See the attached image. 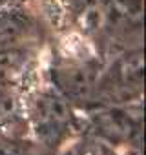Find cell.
Instances as JSON below:
<instances>
[{
	"instance_id": "6da1fadb",
	"label": "cell",
	"mask_w": 146,
	"mask_h": 155,
	"mask_svg": "<svg viewBox=\"0 0 146 155\" xmlns=\"http://www.w3.org/2000/svg\"><path fill=\"white\" fill-rule=\"evenodd\" d=\"M31 122L40 144L57 146L73 128V113L68 99L53 91L40 93L31 106Z\"/></svg>"
},
{
	"instance_id": "7a4b0ae2",
	"label": "cell",
	"mask_w": 146,
	"mask_h": 155,
	"mask_svg": "<svg viewBox=\"0 0 146 155\" xmlns=\"http://www.w3.org/2000/svg\"><path fill=\"white\" fill-rule=\"evenodd\" d=\"M53 81L66 99L84 101L95 88V69L86 62H62L53 69Z\"/></svg>"
},
{
	"instance_id": "3957f363",
	"label": "cell",
	"mask_w": 146,
	"mask_h": 155,
	"mask_svg": "<svg viewBox=\"0 0 146 155\" xmlns=\"http://www.w3.org/2000/svg\"><path fill=\"white\" fill-rule=\"evenodd\" d=\"M29 28L26 18L11 13L0 15V51L11 49V48H22L28 38Z\"/></svg>"
},
{
	"instance_id": "277c9868",
	"label": "cell",
	"mask_w": 146,
	"mask_h": 155,
	"mask_svg": "<svg viewBox=\"0 0 146 155\" xmlns=\"http://www.w3.org/2000/svg\"><path fill=\"white\" fill-rule=\"evenodd\" d=\"M29 62V51L22 48H11L0 51V82L13 81L22 75Z\"/></svg>"
},
{
	"instance_id": "5b68a950",
	"label": "cell",
	"mask_w": 146,
	"mask_h": 155,
	"mask_svg": "<svg viewBox=\"0 0 146 155\" xmlns=\"http://www.w3.org/2000/svg\"><path fill=\"white\" fill-rule=\"evenodd\" d=\"M106 11L117 20H130L137 22L141 18L142 2L141 0H101Z\"/></svg>"
},
{
	"instance_id": "8992f818",
	"label": "cell",
	"mask_w": 146,
	"mask_h": 155,
	"mask_svg": "<svg viewBox=\"0 0 146 155\" xmlns=\"http://www.w3.org/2000/svg\"><path fill=\"white\" fill-rule=\"evenodd\" d=\"M17 115V99L9 88L0 82V126L8 124Z\"/></svg>"
},
{
	"instance_id": "52a82bcc",
	"label": "cell",
	"mask_w": 146,
	"mask_h": 155,
	"mask_svg": "<svg viewBox=\"0 0 146 155\" xmlns=\"http://www.w3.org/2000/svg\"><path fill=\"white\" fill-rule=\"evenodd\" d=\"M0 155H44V153L40 150H35L31 144L0 137Z\"/></svg>"
},
{
	"instance_id": "ba28073f",
	"label": "cell",
	"mask_w": 146,
	"mask_h": 155,
	"mask_svg": "<svg viewBox=\"0 0 146 155\" xmlns=\"http://www.w3.org/2000/svg\"><path fill=\"white\" fill-rule=\"evenodd\" d=\"M77 155H117V153L101 140H88L81 146Z\"/></svg>"
}]
</instances>
